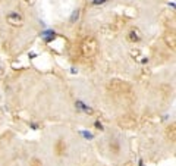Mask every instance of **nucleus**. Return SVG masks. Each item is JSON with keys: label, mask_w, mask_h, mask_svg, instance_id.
Listing matches in <instances>:
<instances>
[{"label": "nucleus", "mask_w": 176, "mask_h": 166, "mask_svg": "<svg viewBox=\"0 0 176 166\" xmlns=\"http://www.w3.org/2000/svg\"><path fill=\"white\" fill-rule=\"evenodd\" d=\"M81 55L84 57H93L95 56L97 50H98V43L95 37H87L85 40L81 43Z\"/></svg>", "instance_id": "f257e3e1"}, {"label": "nucleus", "mask_w": 176, "mask_h": 166, "mask_svg": "<svg viewBox=\"0 0 176 166\" xmlns=\"http://www.w3.org/2000/svg\"><path fill=\"white\" fill-rule=\"evenodd\" d=\"M107 90L115 93V94H129L131 93V84L126 81H120V80H112L107 84Z\"/></svg>", "instance_id": "f03ea898"}, {"label": "nucleus", "mask_w": 176, "mask_h": 166, "mask_svg": "<svg viewBox=\"0 0 176 166\" xmlns=\"http://www.w3.org/2000/svg\"><path fill=\"white\" fill-rule=\"evenodd\" d=\"M6 22L10 25V27L21 28L24 25V16L19 13L18 10H10L9 13L6 15Z\"/></svg>", "instance_id": "7ed1b4c3"}, {"label": "nucleus", "mask_w": 176, "mask_h": 166, "mask_svg": "<svg viewBox=\"0 0 176 166\" xmlns=\"http://www.w3.org/2000/svg\"><path fill=\"white\" fill-rule=\"evenodd\" d=\"M118 125L123 130H132L136 125V119H135V116H132V115H123V116H120L118 119Z\"/></svg>", "instance_id": "20e7f679"}, {"label": "nucleus", "mask_w": 176, "mask_h": 166, "mask_svg": "<svg viewBox=\"0 0 176 166\" xmlns=\"http://www.w3.org/2000/svg\"><path fill=\"white\" fill-rule=\"evenodd\" d=\"M141 32L140 30H136V28H132L129 32H128V40L131 43H138V41H141Z\"/></svg>", "instance_id": "39448f33"}, {"label": "nucleus", "mask_w": 176, "mask_h": 166, "mask_svg": "<svg viewBox=\"0 0 176 166\" xmlns=\"http://www.w3.org/2000/svg\"><path fill=\"white\" fill-rule=\"evenodd\" d=\"M165 41L167 44L169 49L175 50V46H176V37H175V32H169L166 37H165Z\"/></svg>", "instance_id": "423d86ee"}, {"label": "nucleus", "mask_w": 176, "mask_h": 166, "mask_svg": "<svg viewBox=\"0 0 176 166\" xmlns=\"http://www.w3.org/2000/svg\"><path fill=\"white\" fill-rule=\"evenodd\" d=\"M54 148H56V153L59 156H62L65 153V150H66V144H65V141L63 140H57V143H56V146H54Z\"/></svg>", "instance_id": "0eeeda50"}, {"label": "nucleus", "mask_w": 176, "mask_h": 166, "mask_svg": "<svg viewBox=\"0 0 176 166\" xmlns=\"http://www.w3.org/2000/svg\"><path fill=\"white\" fill-rule=\"evenodd\" d=\"M77 107L78 109H81L84 113H88V115H93V109L91 107H88L87 105H84L82 101H77Z\"/></svg>", "instance_id": "6e6552de"}, {"label": "nucleus", "mask_w": 176, "mask_h": 166, "mask_svg": "<svg viewBox=\"0 0 176 166\" xmlns=\"http://www.w3.org/2000/svg\"><path fill=\"white\" fill-rule=\"evenodd\" d=\"M176 135V131H175V123H172L170 126H169V128H167V137H169V140H170V141L172 143H175V137Z\"/></svg>", "instance_id": "1a4fd4ad"}, {"label": "nucleus", "mask_w": 176, "mask_h": 166, "mask_svg": "<svg viewBox=\"0 0 176 166\" xmlns=\"http://www.w3.org/2000/svg\"><path fill=\"white\" fill-rule=\"evenodd\" d=\"M30 165H31V166H43V162H41L40 159H37V157H34V159H31V162H30Z\"/></svg>", "instance_id": "9d476101"}, {"label": "nucleus", "mask_w": 176, "mask_h": 166, "mask_svg": "<svg viewBox=\"0 0 176 166\" xmlns=\"http://www.w3.org/2000/svg\"><path fill=\"white\" fill-rule=\"evenodd\" d=\"M109 0H93L91 5H103V3H107Z\"/></svg>", "instance_id": "9b49d317"}, {"label": "nucleus", "mask_w": 176, "mask_h": 166, "mask_svg": "<svg viewBox=\"0 0 176 166\" xmlns=\"http://www.w3.org/2000/svg\"><path fill=\"white\" fill-rule=\"evenodd\" d=\"M0 74H2V68H0Z\"/></svg>", "instance_id": "f8f14e48"}]
</instances>
